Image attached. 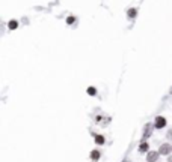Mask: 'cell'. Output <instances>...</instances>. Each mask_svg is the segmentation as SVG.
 Instances as JSON below:
<instances>
[{
    "instance_id": "obj_8",
    "label": "cell",
    "mask_w": 172,
    "mask_h": 162,
    "mask_svg": "<svg viewBox=\"0 0 172 162\" xmlns=\"http://www.w3.org/2000/svg\"><path fill=\"white\" fill-rule=\"evenodd\" d=\"M88 95H91V96L97 95V90H95V87H89V89H88Z\"/></svg>"
},
{
    "instance_id": "obj_2",
    "label": "cell",
    "mask_w": 172,
    "mask_h": 162,
    "mask_svg": "<svg viewBox=\"0 0 172 162\" xmlns=\"http://www.w3.org/2000/svg\"><path fill=\"white\" fill-rule=\"evenodd\" d=\"M170 150H172V147H170L169 144H161V147H160L158 153H160V155H169V153H170Z\"/></svg>"
},
{
    "instance_id": "obj_9",
    "label": "cell",
    "mask_w": 172,
    "mask_h": 162,
    "mask_svg": "<svg viewBox=\"0 0 172 162\" xmlns=\"http://www.w3.org/2000/svg\"><path fill=\"white\" fill-rule=\"evenodd\" d=\"M128 17L130 18H134L136 17V9H128Z\"/></svg>"
},
{
    "instance_id": "obj_13",
    "label": "cell",
    "mask_w": 172,
    "mask_h": 162,
    "mask_svg": "<svg viewBox=\"0 0 172 162\" xmlns=\"http://www.w3.org/2000/svg\"><path fill=\"white\" fill-rule=\"evenodd\" d=\"M170 93H172V89H170Z\"/></svg>"
},
{
    "instance_id": "obj_1",
    "label": "cell",
    "mask_w": 172,
    "mask_h": 162,
    "mask_svg": "<svg viewBox=\"0 0 172 162\" xmlns=\"http://www.w3.org/2000/svg\"><path fill=\"white\" fill-rule=\"evenodd\" d=\"M164 125H166V119H164V117H161V116L155 117V123H154V126H155L157 129H161V128H164Z\"/></svg>"
},
{
    "instance_id": "obj_7",
    "label": "cell",
    "mask_w": 172,
    "mask_h": 162,
    "mask_svg": "<svg viewBox=\"0 0 172 162\" xmlns=\"http://www.w3.org/2000/svg\"><path fill=\"white\" fill-rule=\"evenodd\" d=\"M95 143L100 144V146L104 144V137H103V135H95Z\"/></svg>"
},
{
    "instance_id": "obj_11",
    "label": "cell",
    "mask_w": 172,
    "mask_h": 162,
    "mask_svg": "<svg viewBox=\"0 0 172 162\" xmlns=\"http://www.w3.org/2000/svg\"><path fill=\"white\" fill-rule=\"evenodd\" d=\"M66 23H68V24L74 23V17H68V18H66Z\"/></svg>"
},
{
    "instance_id": "obj_6",
    "label": "cell",
    "mask_w": 172,
    "mask_h": 162,
    "mask_svg": "<svg viewBox=\"0 0 172 162\" xmlns=\"http://www.w3.org/2000/svg\"><path fill=\"white\" fill-rule=\"evenodd\" d=\"M148 149H149L148 143H142V144L139 146V152H140V153H145V152H148Z\"/></svg>"
},
{
    "instance_id": "obj_4",
    "label": "cell",
    "mask_w": 172,
    "mask_h": 162,
    "mask_svg": "<svg viewBox=\"0 0 172 162\" xmlns=\"http://www.w3.org/2000/svg\"><path fill=\"white\" fill-rule=\"evenodd\" d=\"M151 135V123L145 125V129H143V138H148Z\"/></svg>"
},
{
    "instance_id": "obj_12",
    "label": "cell",
    "mask_w": 172,
    "mask_h": 162,
    "mask_svg": "<svg viewBox=\"0 0 172 162\" xmlns=\"http://www.w3.org/2000/svg\"><path fill=\"white\" fill-rule=\"evenodd\" d=\"M167 138H170V140H172V129H169V131H167Z\"/></svg>"
},
{
    "instance_id": "obj_3",
    "label": "cell",
    "mask_w": 172,
    "mask_h": 162,
    "mask_svg": "<svg viewBox=\"0 0 172 162\" xmlns=\"http://www.w3.org/2000/svg\"><path fill=\"white\" fill-rule=\"evenodd\" d=\"M158 155H160L158 152H149L148 156H146V161H148V162H155V161L158 159Z\"/></svg>"
},
{
    "instance_id": "obj_10",
    "label": "cell",
    "mask_w": 172,
    "mask_h": 162,
    "mask_svg": "<svg viewBox=\"0 0 172 162\" xmlns=\"http://www.w3.org/2000/svg\"><path fill=\"white\" fill-rule=\"evenodd\" d=\"M17 26H18V23L17 21H9V29H17Z\"/></svg>"
},
{
    "instance_id": "obj_5",
    "label": "cell",
    "mask_w": 172,
    "mask_h": 162,
    "mask_svg": "<svg viewBox=\"0 0 172 162\" xmlns=\"http://www.w3.org/2000/svg\"><path fill=\"white\" fill-rule=\"evenodd\" d=\"M100 156H101V155H100L98 150H92V152H91V159H92V161H98Z\"/></svg>"
}]
</instances>
